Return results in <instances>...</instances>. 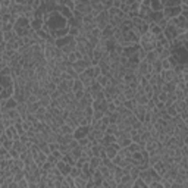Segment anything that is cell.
Wrapping results in <instances>:
<instances>
[{"label":"cell","instance_id":"obj_41","mask_svg":"<svg viewBox=\"0 0 188 188\" xmlns=\"http://www.w3.org/2000/svg\"><path fill=\"white\" fill-rule=\"evenodd\" d=\"M62 97V93L59 91V90H54L53 93L50 94V99H52V101H56L57 99H61Z\"/></svg>","mask_w":188,"mask_h":188},{"label":"cell","instance_id":"obj_46","mask_svg":"<svg viewBox=\"0 0 188 188\" xmlns=\"http://www.w3.org/2000/svg\"><path fill=\"white\" fill-rule=\"evenodd\" d=\"M141 127H143V122H141V121H135L134 123L131 125V128H132V129H135L137 132H138V129H141Z\"/></svg>","mask_w":188,"mask_h":188},{"label":"cell","instance_id":"obj_54","mask_svg":"<svg viewBox=\"0 0 188 188\" xmlns=\"http://www.w3.org/2000/svg\"><path fill=\"white\" fill-rule=\"evenodd\" d=\"M122 6V0H113V7L115 9H121Z\"/></svg>","mask_w":188,"mask_h":188},{"label":"cell","instance_id":"obj_24","mask_svg":"<svg viewBox=\"0 0 188 188\" xmlns=\"http://www.w3.org/2000/svg\"><path fill=\"white\" fill-rule=\"evenodd\" d=\"M38 103H40L41 108H49L50 104H52V99H50V94L49 96H44V97H41L40 100H38Z\"/></svg>","mask_w":188,"mask_h":188},{"label":"cell","instance_id":"obj_2","mask_svg":"<svg viewBox=\"0 0 188 188\" xmlns=\"http://www.w3.org/2000/svg\"><path fill=\"white\" fill-rule=\"evenodd\" d=\"M160 76H162V80L165 81V82H176L178 81V75L175 74V71L174 69H166V71H162L160 72Z\"/></svg>","mask_w":188,"mask_h":188},{"label":"cell","instance_id":"obj_7","mask_svg":"<svg viewBox=\"0 0 188 188\" xmlns=\"http://www.w3.org/2000/svg\"><path fill=\"white\" fill-rule=\"evenodd\" d=\"M132 113L134 116L137 118V121H144V116H146V108L144 106H140V104H137V108L132 110Z\"/></svg>","mask_w":188,"mask_h":188},{"label":"cell","instance_id":"obj_12","mask_svg":"<svg viewBox=\"0 0 188 188\" xmlns=\"http://www.w3.org/2000/svg\"><path fill=\"white\" fill-rule=\"evenodd\" d=\"M88 165H90L91 172H94V170H97V169H99V166L101 165V159H100V157H91V159L88 160Z\"/></svg>","mask_w":188,"mask_h":188},{"label":"cell","instance_id":"obj_56","mask_svg":"<svg viewBox=\"0 0 188 188\" xmlns=\"http://www.w3.org/2000/svg\"><path fill=\"white\" fill-rule=\"evenodd\" d=\"M2 106H3V100H0V108H2Z\"/></svg>","mask_w":188,"mask_h":188},{"label":"cell","instance_id":"obj_14","mask_svg":"<svg viewBox=\"0 0 188 188\" xmlns=\"http://www.w3.org/2000/svg\"><path fill=\"white\" fill-rule=\"evenodd\" d=\"M150 10H151V12H162V10H163V6H162L160 0H151V2H150Z\"/></svg>","mask_w":188,"mask_h":188},{"label":"cell","instance_id":"obj_40","mask_svg":"<svg viewBox=\"0 0 188 188\" xmlns=\"http://www.w3.org/2000/svg\"><path fill=\"white\" fill-rule=\"evenodd\" d=\"M103 116H104V112H101V110H94V113H93L94 121H100Z\"/></svg>","mask_w":188,"mask_h":188},{"label":"cell","instance_id":"obj_47","mask_svg":"<svg viewBox=\"0 0 188 188\" xmlns=\"http://www.w3.org/2000/svg\"><path fill=\"white\" fill-rule=\"evenodd\" d=\"M37 101H38L37 96H35V94H31V96H29V97L27 99V101H25V103H29V104H33V103H37Z\"/></svg>","mask_w":188,"mask_h":188},{"label":"cell","instance_id":"obj_23","mask_svg":"<svg viewBox=\"0 0 188 188\" xmlns=\"http://www.w3.org/2000/svg\"><path fill=\"white\" fill-rule=\"evenodd\" d=\"M122 94H123V97H125V100H132L135 97V90H131V88H125L123 91H122Z\"/></svg>","mask_w":188,"mask_h":188},{"label":"cell","instance_id":"obj_36","mask_svg":"<svg viewBox=\"0 0 188 188\" xmlns=\"http://www.w3.org/2000/svg\"><path fill=\"white\" fill-rule=\"evenodd\" d=\"M116 112V106H115L113 103H108V108H106V112H104V115H112Z\"/></svg>","mask_w":188,"mask_h":188},{"label":"cell","instance_id":"obj_49","mask_svg":"<svg viewBox=\"0 0 188 188\" xmlns=\"http://www.w3.org/2000/svg\"><path fill=\"white\" fill-rule=\"evenodd\" d=\"M24 178H25V176H24V172H22V170H21V172H18L16 175H14V181L15 182H19L21 179H24Z\"/></svg>","mask_w":188,"mask_h":188},{"label":"cell","instance_id":"obj_15","mask_svg":"<svg viewBox=\"0 0 188 188\" xmlns=\"http://www.w3.org/2000/svg\"><path fill=\"white\" fill-rule=\"evenodd\" d=\"M134 181L135 179H132L129 175H123V176L121 178V182H119V184H122L123 187H127V188H131L132 185H134Z\"/></svg>","mask_w":188,"mask_h":188},{"label":"cell","instance_id":"obj_22","mask_svg":"<svg viewBox=\"0 0 188 188\" xmlns=\"http://www.w3.org/2000/svg\"><path fill=\"white\" fill-rule=\"evenodd\" d=\"M74 128H71L69 125H62L61 128H59V132H61L62 135H74Z\"/></svg>","mask_w":188,"mask_h":188},{"label":"cell","instance_id":"obj_33","mask_svg":"<svg viewBox=\"0 0 188 188\" xmlns=\"http://www.w3.org/2000/svg\"><path fill=\"white\" fill-rule=\"evenodd\" d=\"M127 148H128V151H129L131 155H132V153H137V151H140V150H143V148H141L138 144H135V143H131Z\"/></svg>","mask_w":188,"mask_h":188},{"label":"cell","instance_id":"obj_26","mask_svg":"<svg viewBox=\"0 0 188 188\" xmlns=\"http://www.w3.org/2000/svg\"><path fill=\"white\" fill-rule=\"evenodd\" d=\"M122 106H123V108H127L128 110H131V112H132V110L137 108V101H135V99H132V100H125Z\"/></svg>","mask_w":188,"mask_h":188},{"label":"cell","instance_id":"obj_51","mask_svg":"<svg viewBox=\"0 0 188 188\" xmlns=\"http://www.w3.org/2000/svg\"><path fill=\"white\" fill-rule=\"evenodd\" d=\"M52 156H53V157H56L57 160H62V157H63V155H62L59 150H54V151H52Z\"/></svg>","mask_w":188,"mask_h":188},{"label":"cell","instance_id":"obj_3","mask_svg":"<svg viewBox=\"0 0 188 188\" xmlns=\"http://www.w3.org/2000/svg\"><path fill=\"white\" fill-rule=\"evenodd\" d=\"M72 85H74V80L61 81V82L57 84V90H59V91H61L62 94L69 93V91H72Z\"/></svg>","mask_w":188,"mask_h":188},{"label":"cell","instance_id":"obj_50","mask_svg":"<svg viewBox=\"0 0 188 188\" xmlns=\"http://www.w3.org/2000/svg\"><path fill=\"white\" fill-rule=\"evenodd\" d=\"M75 96V100L76 101H80L82 97H84V90H80V91H76V93H74Z\"/></svg>","mask_w":188,"mask_h":188},{"label":"cell","instance_id":"obj_45","mask_svg":"<svg viewBox=\"0 0 188 188\" xmlns=\"http://www.w3.org/2000/svg\"><path fill=\"white\" fill-rule=\"evenodd\" d=\"M25 121H28L29 123H33V125H37V119H35L34 115H27L25 116Z\"/></svg>","mask_w":188,"mask_h":188},{"label":"cell","instance_id":"obj_28","mask_svg":"<svg viewBox=\"0 0 188 188\" xmlns=\"http://www.w3.org/2000/svg\"><path fill=\"white\" fill-rule=\"evenodd\" d=\"M140 174H141V170H140V169L137 168V166H132L128 175H129V176H131L132 179H137V178H140Z\"/></svg>","mask_w":188,"mask_h":188},{"label":"cell","instance_id":"obj_19","mask_svg":"<svg viewBox=\"0 0 188 188\" xmlns=\"http://www.w3.org/2000/svg\"><path fill=\"white\" fill-rule=\"evenodd\" d=\"M72 140H74V135H57V143L59 144H69Z\"/></svg>","mask_w":188,"mask_h":188},{"label":"cell","instance_id":"obj_52","mask_svg":"<svg viewBox=\"0 0 188 188\" xmlns=\"http://www.w3.org/2000/svg\"><path fill=\"white\" fill-rule=\"evenodd\" d=\"M49 148H50V151L59 150V143H50V144H49Z\"/></svg>","mask_w":188,"mask_h":188},{"label":"cell","instance_id":"obj_20","mask_svg":"<svg viewBox=\"0 0 188 188\" xmlns=\"http://www.w3.org/2000/svg\"><path fill=\"white\" fill-rule=\"evenodd\" d=\"M69 155H71V157H72V159L76 162L78 159H80V157H82V148H81V147L72 148V150L69 151Z\"/></svg>","mask_w":188,"mask_h":188},{"label":"cell","instance_id":"obj_43","mask_svg":"<svg viewBox=\"0 0 188 188\" xmlns=\"http://www.w3.org/2000/svg\"><path fill=\"white\" fill-rule=\"evenodd\" d=\"M34 128V125L33 123H29L28 121H22V129L27 132V131H29V129H33Z\"/></svg>","mask_w":188,"mask_h":188},{"label":"cell","instance_id":"obj_35","mask_svg":"<svg viewBox=\"0 0 188 188\" xmlns=\"http://www.w3.org/2000/svg\"><path fill=\"white\" fill-rule=\"evenodd\" d=\"M9 156H10L12 160H18V159H21V153L19 151H16L15 148H10V150H9Z\"/></svg>","mask_w":188,"mask_h":188},{"label":"cell","instance_id":"obj_39","mask_svg":"<svg viewBox=\"0 0 188 188\" xmlns=\"http://www.w3.org/2000/svg\"><path fill=\"white\" fill-rule=\"evenodd\" d=\"M63 6L66 7V9H69L71 12L75 9V2L74 0H65V3H63Z\"/></svg>","mask_w":188,"mask_h":188},{"label":"cell","instance_id":"obj_29","mask_svg":"<svg viewBox=\"0 0 188 188\" xmlns=\"http://www.w3.org/2000/svg\"><path fill=\"white\" fill-rule=\"evenodd\" d=\"M15 24L14 22H7V24H2V33H9V31H14Z\"/></svg>","mask_w":188,"mask_h":188},{"label":"cell","instance_id":"obj_38","mask_svg":"<svg viewBox=\"0 0 188 188\" xmlns=\"http://www.w3.org/2000/svg\"><path fill=\"white\" fill-rule=\"evenodd\" d=\"M59 151L65 156V155H68V153L71 151V148H69V146H68V144H59Z\"/></svg>","mask_w":188,"mask_h":188},{"label":"cell","instance_id":"obj_6","mask_svg":"<svg viewBox=\"0 0 188 188\" xmlns=\"http://www.w3.org/2000/svg\"><path fill=\"white\" fill-rule=\"evenodd\" d=\"M43 25H44V21L41 19V18H34V19L29 21V28L33 29V31H40L41 28H43Z\"/></svg>","mask_w":188,"mask_h":188},{"label":"cell","instance_id":"obj_53","mask_svg":"<svg viewBox=\"0 0 188 188\" xmlns=\"http://www.w3.org/2000/svg\"><path fill=\"white\" fill-rule=\"evenodd\" d=\"M68 146H69V148H71V150H72V148H76V147H80V146H78V140H72L71 141V143H69V144H68Z\"/></svg>","mask_w":188,"mask_h":188},{"label":"cell","instance_id":"obj_18","mask_svg":"<svg viewBox=\"0 0 188 188\" xmlns=\"http://www.w3.org/2000/svg\"><path fill=\"white\" fill-rule=\"evenodd\" d=\"M144 61L147 62L148 65H151V63H155L156 61H159V57H157V53H156L155 50L153 52H148L147 54H146V59Z\"/></svg>","mask_w":188,"mask_h":188},{"label":"cell","instance_id":"obj_48","mask_svg":"<svg viewBox=\"0 0 188 188\" xmlns=\"http://www.w3.org/2000/svg\"><path fill=\"white\" fill-rule=\"evenodd\" d=\"M28 187H29V184H28V181L25 179V178L18 182V188H28Z\"/></svg>","mask_w":188,"mask_h":188},{"label":"cell","instance_id":"obj_5","mask_svg":"<svg viewBox=\"0 0 188 188\" xmlns=\"http://www.w3.org/2000/svg\"><path fill=\"white\" fill-rule=\"evenodd\" d=\"M84 74L87 75V76H90L91 80H97V78L101 75V71H100V68L99 66H90L88 69H85Z\"/></svg>","mask_w":188,"mask_h":188},{"label":"cell","instance_id":"obj_9","mask_svg":"<svg viewBox=\"0 0 188 188\" xmlns=\"http://www.w3.org/2000/svg\"><path fill=\"white\" fill-rule=\"evenodd\" d=\"M148 63L146 61H143V62H140L138 63V68H137V71H135V74H138V75H141V76H144V75H147V74H150L148 72Z\"/></svg>","mask_w":188,"mask_h":188},{"label":"cell","instance_id":"obj_25","mask_svg":"<svg viewBox=\"0 0 188 188\" xmlns=\"http://www.w3.org/2000/svg\"><path fill=\"white\" fill-rule=\"evenodd\" d=\"M44 90H46V91H47L49 94H52V93L54 91V90H57V85L54 84L53 81H50V80H49V81L46 82V84H44Z\"/></svg>","mask_w":188,"mask_h":188},{"label":"cell","instance_id":"obj_30","mask_svg":"<svg viewBox=\"0 0 188 188\" xmlns=\"http://www.w3.org/2000/svg\"><path fill=\"white\" fill-rule=\"evenodd\" d=\"M81 175V169L80 168H76V166H72V168H71V170H69V175H68V176H71V178H78V176H80Z\"/></svg>","mask_w":188,"mask_h":188},{"label":"cell","instance_id":"obj_57","mask_svg":"<svg viewBox=\"0 0 188 188\" xmlns=\"http://www.w3.org/2000/svg\"><path fill=\"white\" fill-rule=\"evenodd\" d=\"M97 188H103V187H101V185H100V187H97Z\"/></svg>","mask_w":188,"mask_h":188},{"label":"cell","instance_id":"obj_11","mask_svg":"<svg viewBox=\"0 0 188 188\" xmlns=\"http://www.w3.org/2000/svg\"><path fill=\"white\" fill-rule=\"evenodd\" d=\"M16 106H18V101L15 100L14 97H10L6 101H3V106L2 108H5L6 110H12V109H16Z\"/></svg>","mask_w":188,"mask_h":188},{"label":"cell","instance_id":"obj_31","mask_svg":"<svg viewBox=\"0 0 188 188\" xmlns=\"http://www.w3.org/2000/svg\"><path fill=\"white\" fill-rule=\"evenodd\" d=\"M90 90H91V94H94V93H99V91H101L103 88L100 87V84H99L97 81L94 80L93 82H91V85H90Z\"/></svg>","mask_w":188,"mask_h":188},{"label":"cell","instance_id":"obj_1","mask_svg":"<svg viewBox=\"0 0 188 188\" xmlns=\"http://www.w3.org/2000/svg\"><path fill=\"white\" fill-rule=\"evenodd\" d=\"M138 46L144 50V52H153L156 49V37L151 33H146L140 35V41H138Z\"/></svg>","mask_w":188,"mask_h":188},{"label":"cell","instance_id":"obj_42","mask_svg":"<svg viewBox=\"0 0 188 188\" xmlns=\"http://www.w3.org/2000/svg\"><path fill=\"white\" fill-rule=\"evenodd\" d=\"M168 100V94L160 91V93L157 94V101H160V103H165V101Z\"/></svg>","mask_w":188,"mask_h":188},{"label":"cell","instance_id":"obj_10","mask_svg":"<svg viewBox=\"0 0 188 188\" xmlns=\"http://www.w3.org/2000/svg\"><path fill=\"white\" fill-rule=\"evenodd\" d=\"M91 181H93V184L96 185V188L100 187L101 184H103V176L100 175L99 170H94L93 172V175H91Z\"/></svg>","mask_w":188,"mask_h":188},{"label":"cell","instance_id":"obj_17","mask_svg":"<svg viewBox=\"0 0 188 188\" xmlns=\"http://www.w3.org/2000/svg\"><path fill=\"white\" fill-rule=\"evenodd\" d=\"M140 179L143 182H144V184H146V185H150V184H151V175H150V172H148V169L147 170H143V172H141L140 174Z\"/></svg>","mask_w":188,"mask_h":188},{"label":"cell","instance_id":"obj_21","mask_svg":"<svg viewBox=\"0 0 188 188\" xmlns=\"http://www.w3.org/2000/svg\"><path fill=\"white\" fill-rule=\"evenodd\" d=\"M40 109V103L37 101V103H33V104H29L27 103V113L28 115H35V112Z\"/></svg>","mask_w":188,"mask_h":188},{"label":"cell","instance_id":"obj_44","mask_svg":"<svg viewBox=\"0 0 188 188\" xmlns=\"http://www.w3.org/2000/svg\"><path fill=\"white\" fill-rule=\"evenodd\" d=\"M162 69H163V71H166V69H172V65H170L169 59H165V61H162Z\"/></svg>","mask_w":188,"mask_h":188},{"label":"cell","instance_id":"obj_37","mask_svg":"<svg viewBox=\"0 0 188 188\" xmlns=\"http://www.w3.org/2000/svg\"><path fill=\"white\" fill-rule=\"evenodd\" d=\"M88 144H90V138H88V137H84V138H80V140H78V146H80L81 148L87 147Z\"/></svg>","mask_w":188,"mask_h":188},{"label":"cell","instance_id":"obj_4","mask_svg":"<svg viewBox=\"0 0 188 188\" xmlns=\"http://www.w3.org/2000/svg\"><path fill=\"white\" fill-rule=\"evenodd\" d=\"M90 129H91V127H78V128H75L74 138H75V140H80V138L87 137L88 132H90Z\"/></svg>","mask_w":188,"mask_h":188},{"label":"cell","instance_id":"obj_55","mask_svg":"<svg viewBox=\"0 0 188 188\" xmlns=\"http://www.w3.org/2000/svg\"><path fill=\"white\" fill-rule=\"evenodd\" d=\"M7 188H18V182H12V184H9V185H7Z\"/></svg>","mask_w":188,"mask_h":188},{"label":"cell","instance_id":"obj_32","mask_svg":"<svg viewBox=\"0 0 188 188\" xmlns=\"http://www.w3.org/2000/svg\"><path fill=\"white\" fill-rule=\"evenodd\" d=\"M80 90H84V85H82V82H81L78 78L74 80V85H72V91L76 93V91H80Z\"/></svg>","mask_w":188,"mask_h":188},{"label":"cell","instance_id":"obj_34","mask_svg":"<svg viewBox=\"0 0 188 188\" xmlns=\"http://www.w3.org/2000/svg\"><path fill=\"white\" fill-rule=\"evenodd\" d=\"M93 113H94V109L91 108V106L85 108L84 109V112H82V115H84L85 118H88V119H91V121H93Z\"/></svg>","mask_w":188,"mask_h":188},{"label":"cell","instance_id":"obj_13","mask_svg":"<svg viewBox=\"0 0 188 188\" xmlns=\"http://www.w3.org/2000/svg\"><path fill=\"white\" fill-rule=\"evenodd\" d=\"M175 90H176V85H175L174 82H165L163 87H162V91L166 94H174Z\"/></svg>","mask_w":188,"mask_h":188},{"label":"cell","instance_id":"obj_8","mask_svg":"<svg viewBox=\"0 0 188 188\" xmlns=\"http://www.w3.org/2000/svg\"><path fill=\"white\" fill-rule=\"evenodd\" d=\"M5 135H6L9 140H12V141H15V140H19V134H18V131L15 129V127H9V128H6L5 129Z\"/></svg>","mask_w":188,"mask_h":188},{"label":"cell","instance_id":"obj_27","mask_svg":"<svg viewBox=\"0 0 188 188\" xmlns=\"http://www.w3.org/2000/svg\"><path fill=\"white\" fill-rule=\"evenodd\" d=\"M97 82H99V84H100V87L101 88H106L109 85V78L108 76H106V75H100V76H99V78H97Z\"/></svg>","mask_w":188,"mask_h":188},{"label":"cell","instance_id":"obj_16","mask_svg":"<svg viewBox=\"0 0 188 188\" xmlns=\"http://www.w3.org/2000/svg\"><path fill=\"white\" fill-rule=\"evenodd\" d=\"M78 80H80L81 82H82V85H84V88H88L90 85H91V82L94 81V80H91L90 76H87V75L84 74V72H82L81 75H78Z\"/></svg>","mask_w":188,"mask_h":188}]
</instances>
